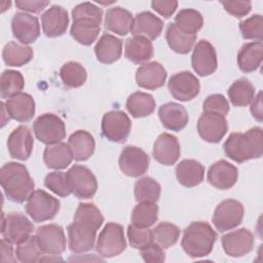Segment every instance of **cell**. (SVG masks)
<instances>
[{
	"label": "cell",
	"mask_w": 263,
	"mask_h": 263,
	"mask_svg": "<svg viewBox=\"0 0 263 263\" xmlns=\"http://www.w3.org/2000/svg\"><path fill=\"white\" fill-rule=\"evenodd\" d=\"M224 152L233 161L242 163L260 158L263 154V130L260 126L246 133H232L223 144Z\"/></svg>",
	"instance_id": "1"
},
{
	"label": "cell",
	"mask_w": 263,
	"mask_h": 263,
	"mask_svg": "<svg viewBox=\"0 0 263 263\" xmlns=\"http://www.w3.org/2000/svg\"><path fill=\"white\" fill-rule=\"evenodd\" d=\"M0 183L6 197L16 203L28 200L34 191V181L25 164L9 161L0 170Z\"/></svg>",
	"instance_id": "2"
},
{
	"label": "cell",
	"mask_w": 263,
	"mask_h": 263,
	"mask_svg": "<svg viewBox=\"0 0 263 263\" xmlns=\"http://www.w3.org/2000/svg\"><path fill=\"white\" fill-rule=\"evenodd\" d=\"M217 238V232L209 223L194 221L184 229L181 246L189 257L201 258L211 254Z\"/></svg>",
	"instance_id": "3"
},
{
	"label": "cell",
	"mask_w": 263,
	"mask_h": 263,
	"mask_svg": "<svg viewBox=\"0 0 263 263\" xmlns=\"http://www.w3.org/2000/svg\"><path fill=\"white\" fill-rule=\"evenodd\" d=\"M60 208V200L41 189L33 191L25 205L26 213L36 223L53 219Z\"/></svg>",
	"instance_id": "4"
},
{
	"label": "cell",
	"mask_w": 263,
	"mask_h": 263,
	"mask_svg": "<svg viewBox=\"0 0 263 263\" xmlns=\"http://www.w3.org/2000/svg\"><path fill=\"white\" fill-rule=\"evenodd\" d=\"M126 248V240L124 237L123 226L109 222L100 232L96 250L103 258H112L120 255Z\"/></svg>",
	"instance_id": "5"
},
{
	"label": "cell",
	"mask_w": 263,
	"mask_h": 263,
	"mask_svg": "<svg viewBox=\"0 0 263 263\" xmlns=\"http://www.w3.org/2000/svg\"><path fill=\"white\" fill-rule=\"evenodd\" d=\"M72 194L79 199L91 198L98 190V181L93 173L80 164L72 165L66 173Z\"/></svg>",
	"instance_id": "6"
},
{
	"label": "cell",
	"mask_w": 263,
	"mask_h": 263,
	"mask_svg": "<svg viewBox=\"0 0 263 263\" xmlns=\"http://www.w3.org/2000/svg\"><path fill=\"white\" fill-rule=\"evenodd\" d=\"M33 130L37 140L45 145L60 143L66 137L65 122L53 113L38 116L33 123Z\"/></svg>",
	"instance_id": "7"
},
{
	"label": "cell",
	"mask_w": 263,
	"mask_h": 263,
	"mask_svg": "<svg viewBox=\"0 0 263 263\" xmlns=\"http://www.w3.org/2000/svg\"><path fill=\"white\" fill-rule=\"evenodd\" d=\"M102 133L104 137L113 143H124L130 133L132 122L125 112L113 110L106 112L102 118Z\"/></svg>",
	"instance_id": "8"
},
{
	"label": "cell",
	"mask_w": 263,
	"mask_h": 263,
	"mask_svg": "<svg viewBox=\"0 0 263 263\" xmlns=\"http://www.w3.org/2000/svg\"><path fill=\"white\" fill-rule=\"evenodd\" d=\"M245 209L236 199H225L221 201L214 211L212 221L216 229L225 232L237 227L243 218Z\"/></svg>",
	"instance_id": "9"
},
{
	"label": "cell",
	"mask_w": 263,
	"mask_h": 263,
	"mask_svg": "<svg viewBox=\"0 0 263 263\" xmlns=\"http://www.w3.org/2000/svg\"><path fill=\"white\" fill-rule=\"evenodd\" d=\"M34 230L33 223L21 213H9L2 215L1 234L3 238L14 245H18L28 239Z\"/></svg>",
	"instance_id": "10"
},
{
	"label": "cell",
	"mask_w": 263,
	"mask_h": 263,
	"mask_svg": "<svg viewBox=\"0 0 263 263\" xmlns=\"http://www.w3.org/2000/svg\"><path fill=\"white\" fill-rule=\"evenodd\" d=\"M118 164L125 176L138 178L148 171L150 157L143 149L129 145L121 150Z\"/></svg>",
	"instance_id": "11"
},
{
	"label": "cell",
	"mask_w": 263,
	"mask_h": 263,
	"mask_svg": "<svg viewBox=\"0 0 263 263\" xmlns=\"http://www.w3.org/2000/svg\"><path fill=\"white\" fill-rule=\"evenodd\" d=\"M35 236L43 254L58 256L66 250V235L63 227L58 224L39 226L36 230Z\"/></svg>",
	"instance_id": "12"
},
{
	"label": "cell",
	"mask_w": 263,
	"mask_h": 263,
	"mask_svg": "<svg viewBox=\"0 0 263 263\" xmlns=\"http://www.w3.org/2000/svg\"><path fill=\"white\" fill-rule=\"evenodd\" d=\"M197 132L202 140L209 143H219L227 134L226 117L215 112H203L197 120Z\"/></svg>",
	"instance_id": "13"
},
{
	"label": "cell",
	"mask_w": 263,
	"mask_h": 263,
	"mask_svg": "<svg viewBox=\"0 0 263 263\" xmlns=\"http://www.w3.org/2000/svg\"><path fill=\"white\" fill-rule=\"evenodd\" d=\"M167 87L174 99L181 102H188L199 93L200 82L191 72L182 71L174 74L170 78Z\"/></svg>",
	"instance_id": "14"
},
{
	"label": "cell",
	"mask_w": 263,
	"mask_h": 263,
	"mask_svg": "<svg viewBox=\"0 0 263 263\" xmlns=\"http://www.w3.org/2000/svg\"><path fill=\"white\" fill-rule=\"evenodd\" d=\"M191 66L194 72L202 77L210 76L217 70V53L210 41L201 39L195 44L191 55Z\"/></svg>",
	"instance_id": "15"
},
{
	"label": "cell",
	"mask_w": 263,
	"mask_h": 263,
	"mask_svg": "<svg viewBox=\"0 0 263 263\" xmlns=\"http://www.w3.org/2000/svg\"><path fill=\"white\" fill-rule=\"evenodd\" d=\"M11 31L13 37L21 44L28 45L35 42L40 35V25L36 16L18 11L15 12L11 20Z\"/></svg>",
	"instance_id": "16"
},
{
	"label": "cell",
	"mask_w": 263,
	"mask_h": 263,
	"mask_svg": "<svg viewBox=\"0 0 263 263\" xmlns=\"http://www.w3.org/2000/svg\"><path fill=\"white\" fill-rule=\"evenodd\" d=\"M224 252L233 258L249 254L254 248V235L247 228H240L224 234L221 238Z\"/></svg>",
	"instance_id": "17"
},
{
	"label": "cell",
	"mask_w": 263,
	"mask_h": 263,
	"mask_svg": "<svg viewBox=\"0 0 263 263\" xmlns=\"http://www.w3.org/2000/svg\"><path fill=\"white\" fill-rule=\"evenodd\" d=\"M69 249L72 253L81 254L90 251L95 247L97 231L95 228L73 221L68 228Z\"/></svg>",
	"instance_id": "18"
},
{
	"label": "cell",
	"mask_w": 263,
	"mask_h": 263,
	"mask_svg": "<svg viewBox=\"0 0 263 263\" xmlns=\"http://www.w3.org/2000/svg\"><path fill=\"white\" fill-rule=\"evenodd\" d=\"M34 139L27 125H18L7 139V149L9 155L18 160H27L33 151Z\"/></svg>",
	"instance_id": "19"
},
{
	"label": "cell",
	"mask_w": 263,
	"mask_h": 263,
	"mask_svg": "<svg viewBox=\"0 0 263 263\" xmlns=\"http://www.w3.org/2000/svg\"><path fill=\"white\" fill-rule=\"evenodd\" d=\"M68 25V11L61 5H51L41 15L42 31L46 37L55 38L64 35Z\"/></svg>",
	"instance_id": "20"
},
{
	"label": "cell",
	"mask_w": 263,
	"mask_h": 263,
	"mask_svg": "<svg viewBox=\"0 0 263 263\" xmlns=\"http://www.w3.org/2000/svg\"><path fill=\"white\" fill-rule=\"evenodd\" d=\"M206 178L213 187L219 190H227L235 185L238 179V171L229 161L221 159L210 166Z\"/></svg>",
	"instance_id": "21"
},
{
	"label": "cell",
	"mask_w": 263,
	"mask_h": 263,
	"mask_svg": "<svg viewBox=\"0 0 263 263\" xmlns=\"http://www.w3.org/2000/svg\"><path fill=\"white\" fill-rule=\"evenodd\" d=\"M181 153L178 138L174 135L163 133L160 134L153 145V157L155 160L163 165L175 164Z\"/></svg>",
	"instance_id": "22"
},
{
	"label": "cell",
	"mask_w": 263,
	"mask_h": 263,
	"mask_svg": "<svg viewBox=\"0 0 263 263\" xmlns=\"http://www.w3.org/2000/svg\"><path fill=\"white\" fill-rule=\"evenodd\" d=\"M166 76V70L160 63L149 62L137 69L136 82L142 88L154 90L164 85Z\"/></svg>",
	"instance_id": "23"
},
{
	"label": "cell",
	"mask_w": 263,
	"mask_h": 263,
	"mask_svg": "<svg viewBox=\"0 0 263 263\" xmlns=\"http://www.w3.org/2000/svg\"><path fill=\"white\" fill-rule=\"evenodd\" d=\"M163 30V22L150 11L137 13L133 20L130 33L134 36H141L147 39L155 40Z\"/></svg>",
	"instance_id": "24"
},
{
	"label": "cell",
	"mask_w": 263,
	"mask_h": 263,
	"mask_svg": "<svg viewBox=\"0 0 263 263\" xmlns=\"http://www.w3.org/2000/svg\"><path fill=\"white\" fill-rule=\"evenodd\" d=\"M158 116L162 125L173 132L182 130L189 121V115L185 107L174 102L161 105L158 109Z\"/></svg>",
	"instance_id": "25"
},
{
	"label": "cell",
	"mask_w": 263,
	"mask_h": 263,
	"mask_svg": "<svg viewBox=\"0 0 263 263\" xmlns=\"http://www.w3.org/2000/svg\"><path fill=\"white\" fill-rule=\"evenodd\" d=\"M5 107L10 118L18 122H28L35 114V101L27 92H20L7 99Z\"/></svg>",
	"instance_id": "26"
},
{
	"label": "cell",
	"mask_w": 263,
	"mask_h": 263,
	"mask_svg": "<svg viewBox=\"0 0 263 263\" xmlns=\"http://www.w3.org/2000/svg\"><path fill=\"white\" fill-rule=\"evenodd\" d=\"M154 48L152 42L141 36L127 38L124 43V55L134 64H146L153 58Z\"/></svg>",
	"instance_id": "27"
},
{
	"label": "cell",
	"mask_w": 263,
	"mask_h": 263,
	"mask_svg": "<svg viewBox=\"0 0 263 263\" xmlns=\"http://www.w3.org/2000/svg\"><path fill=\"white\" fill-rule=\"evenodd\" d=\"M176 177L182 186L195 187L204 179V166L195 159H183L176 166Z\"/></svg>",
	"instance_id": "28"
},
{
	"label": "cell",
	"mask_w": 263,
	"mask_h": 263,
	"mask_svg": "<svg viewBox=\"0 0 263 263\" xmlns=\"http://www.w3.org/2000/svg\"><path fill=\"white\" fill-rule=\"evenodd\" d=\"M95 53L99 62L107 65L113 64L121 57L122 41L112 34L105 33L97 41Z\"/></svg>",
	"instance_id": "29"
},
{
	"label": "cell",
	"mask_w": 263,
	"mask_h": 263,
	"mask_svg": "<svg viewBox=\"0 0 263 263\" xmlns=\"http://www.w3.org/2000/svg\"><path fill=\"white\" fill-rule=\"evenodd\" d=\"M263 43L262 41H253L245 43L237 52V66L245 73L256 71L262 63Z\"/></svg>",
	"instance_id": "30"
},
{
	"label": "cell",
	"mask_w": 263,
	"mask_h": 263,
	"mask_svg": "<svg viewBox=\"0 0 263 263\" xmlns=\"http://www.w3.org/2000/svg\"><path fill=\"white\" fill-rule=\"evenodd\" d=\"M68 145L76 161L87 160L95 152L96 142L92 135L86 130L79 129L74 132L68 140Z\"/></svg>",
	"instance_id": "31"
},
{
	"label": "cell",
	"mask_w": 263,
	"mask_h": 263,
	"mask_svg": "<svg viewBox=\"0 0 263 263\" xmlns=\"http://www.w3.org/2000/svg\"><path fill=\"white\" fill-rule=\"evenodd\" d=\"M132 13L120 6L109 8L105 14V29L119 36H125L130 32L133 24Z\"/></svg>",
	"instance_id": "32"
},
{
	"label": "cell",
	"mask_w": 263,
	"mask_h": 263,
	"mask_svg": "<svg viewBox=\"0 0 263 263\" xmlns=\"http://www.w3.org/2000/svg\"><path fill=\"white\" fill-rule=\"evenodd\" d=\"M72 159L73 155L69 145L63 142L47 145L43 151V161L48 168L64 170L71 164Z\"/></svg>",
	"instance_id": "33"
},
{
	"label": "cell",
	"mask_w": 263,
	"mask_h": 263,
	"mask_svg": "<svg viewBox=\"0 0 263 263\" xmlns=\"http://www.w3.org/2000/svg\"><path fill=\"white\" fill-rule=\"evenodd\" d=\"M100 25V23L90 18L73 20L70 34L78 43L88 46L97 40L101 32Z\"/></svg>",
	"instance_id": "34"
},
{
	"label": "cell",
	"mask_w": 263,
	"mask_h": 263,
	"mask_svg": "<svg viewBox=\"0 0 263 263\" xmlns=\"http://www.w3.org/2000/svg\"><path fill=\"white\" fill-rule=\"evenodd\" d=\"M125 107L133 117L142 118L151 115L155 110L156 104L152 95L136 91L127 98Z\"/></svg>",
	"instance_id": "35"
},
{
	"label": "cell",
	"mask_w": 263,
	"mask_h": 263,
	"mask_svg": "<svg viewBox=\"0 0 263 263\" xmlns=\"http://www.w3.org/2000/svg\"><path fill=\"white\" fill-rule=\"evenodd\" d=\"M165 39L172 50L177 53L186 54L193 48L196 35H188L182 32L174 23H170L166 27Z\"/></svg>",
	"instance_id": "36"
},
{
	"label": "cell",
	"mask_w": 263,
	"mask_h": 263,
	"mask_svg": "<svg viewBox=\"0 0 263 263\" xmlns=\"http://www.w3.org/2000/svg\"><path fill=\"white\" fill-rule=\"evenodd\" d=\"M32 47L10 41L6 43L2 50V59L9 67H22L33 59Z\"/></svg>",
	"instance_id": "37"
},
{
	"label": "cell",
	"mask_w": 263,
	"mask_h": 263,
	"mask_svg": "<svg viewBox=\"0 0 263 263\" xmlns=\"http://www.w3.org/2000/svg\"><path fill=\"white\" fill-rule=\"evenodd\" d=\"M230 103L235 107H245L252 103L255 98V87L253 83L242 77L235 80L228 88Z\"/></svg>",
	"instance_id": "38"
},
{
	"label": "cell",
	"mask_w": 263,
	"mask_h": 263,
	"mask_svg": "<svg viewBox=\"0 0 263 263\" xmlns=\"http://www.w3.org/2000/svg\"><path fill=\"white\" fill-rule=\"evenodd\" d=\"M161 193L159 183L151 177L140 178L134 187L135 198L138 202H156Z\"/></svg>",
	"instance_id": "39"
},
{
	"label": "cell",
	"mask_w": 263,
	"mask_h": 263,
	"mask_svg": "<svg viewBox=\"0 0 263 263\" xmlns=\"http://www.w3.org/2000/svg\"><path fill=\"white\" fill-rule=\"evenodd\" d=\"M174 24L188 35H196L203 25L201 13L192 8L181 9L175 16Z\"/></svg>",
	"instance_id": "40"
},
{
	"label": "cell",
	"mask_w": 263,
	"mask_h": 263,
	"mask_svg": "<svg viewBox=\"0 0 263 263\" xmlns=\"http://www.w3.org/2000/svg\"><path fill=\"white\" fill-rule=\"evenodd\" d=\"M60 77L65 86L69 88H77L85 83L87 72L81 64L71 61L65 63L61 67Z\"/></svg>",
	"instance_id": "41"
},
{
	"label": "cell",
	"mask_w": 263,
	"mask_h": 263,
	"mask_svg": "<svg viewBox=\"0 0 263 263\" xmlns=\"http://www.w3.org/2000/svg\"><path fill=\"white\" fill-rule=\"evenodd\" d=\"M158 219V205L156 202H138L132 213V224L142 228L152 226Z\"/></svg>",
	"instance_id": "42"
},
{
	"label": "cell",
	"mask_w": 263,
	"mask_h": 263,
	"mask_svg": "<svg viewBox=\"0 0 263 263\" xmlns=\"http://www.w3.org/2000/svg\"><path fill=\"white\" fill-rule=\"evenodd\" d=\"M25 86V79L21 72L15 70H4L0 77V96L2 99H9L22 92Z\"/></svg>",
	"instance_id": "43"
},
{
	"label": "cell",
	"mask_w": 263,
	"mask_h": 263,
	"mask_svg": "<svg viewBox=\"0 0 263 263\" xmlns=\"http://www.w3.org/2000/svg\"><path fill=\"white\" fill-rule=\"evenodd\" d=\"M74 221L99 230L104 222V217L93 203H79L75 211Z\"/></svg>",
	"instance_id": "44"
},
{
	"label": "cell",
	"mask_w": 263,
	"mask_h": 263,
	"mask_svg": "<svg viewBox=\"0 0 263 263\" xmlns=\"http://www.w3.org/2000/svg\"><path fill=\"white\" fill-rule=\"evenodd\" d=\"M154 240L163 249L173 247L179 239L180 229L173 223L161 222L153 229Z\"/></svg>",
	"instance_id": "45"
},
{
	"label": "cell",
	"mask_w": 263,
	"mask_h": 263,
	"mask_svg": "<svg viewBox=\"0 0 263 263\" xmlns=\"http://www.w3.org/2000/svg\"><path fill=\"white\" fill-rule=\"evenodd\" d=\"M43 252L41 251L35 235H31L28 239L17 245L15 257L23 263H34L40 261Z\"/></svg>",
	"instance_id": "46"
},
{
	"label": "cell",
	"mask_w": 263,
	"mask_h": 263,
	"mask_svg": "<svg viewBox=\"0 0 263 263\" xmlns=\"http://www.w3.org/2000/svg\"><path fill=\"white\" fill-rule=\"evenodd\" d=\"M240 33L246 40L262 41L263 17L261 14H254L239 23Z\"/></svg>",
	"instance_id": "47"
},
{
	"label": "cell",
	"mask_w": 263,
	"mask_h": 263,
	"mask_svg": "<svg viewBox=\"0 0 263 263\" xmlns=\"http://www.w3.org/2000/svg\"><path fill=\"white\" fill-rule=\"evenodd\" d=\"M44 186L61 197H67L71 194L66 173L63 172L48 173L44 178Z\"/></svg>",
	"instance_id": "48"
},
{
	"label": "cell",
	"mask_w": 263,
	"mask_h": 263,
	"mask_svg": "<svg viewBox=\"0 0 263 263\" xmlns=\"http://www.w3.org/2000/svg\"><path fill=\"white\" fill-rule=\"evenodd\" d=\"M127 238L129 241V245L134 249H142L145 246L153 242L154 235L153 230L148 228H142L135 226L134 224L128 225L127 227Z\"/></svg>",
	"instance_id": "49"
},
{
	"label": "cell",
	"mask_w": 263,
	"mask_h": 263,
	"mask_svg": "<svg viewBox=\"0 0 263 263\" xmlns=\"http://www.w3.org/2000/svg\"><path fill=\"white\" fill-rule=\"evenodd\" d=\"M72 18H90L98 23H102L103 9L91 2H82L76 5L72 10Z\"/></svg>",
	"instance_id": "50"
},
{
	"label": "cell",
	"mask_w": 263,
	"mask_h": 263,
	"mask_svg": "<svg viewBox=\"0 0 263 263\" xmlns=\"http://www.w3.org/2000/svg\"><path fill=\"white\" fill-rule=\"evenodd\" d=\"M202 110L203 112H215L225 116L229 112V104L223 95L214 93L203 101Z\"/></svg>",
	"instance_id": "51"
},
{
	"label": "cell",
	"mask_w": 263,
	"mask_h": 263,
	"mask_svg": "<svg viewBox=\"0 0 263 263\" xmlns=\"http://www.w3.org/2000/svg\"><path fill=\"white\" fill-rule=\"evenodd\" d=\"M140 255L147 263H161L165 260L163 248H161L157 242H151L140 249Z\"/></svg>",
	"instance_id": "52"
},
{
	"label": "cell",
	"mask_w": 263,
	"mask_h": 263,
	"mask_svg": "<svg viewBox=\"0 0 263 263\" xmlns=\"http://www.w3.org/2000/svg\"><path fill=\"white\" fill-rule=\"evenodd\" d=\"M223 5L224 9L234 17H242L246 16L252 9L251 1H240V0H228V1H220Z\"/></svg>",
	"instance_id": "53"
},
{
	"label": "cell",
	"mask_w": 263,
	"mask_h": 263,
	"mask_svg": "<svg viewBox=\"0 0 263 263\" xmlns=\"http://www.w3.org/2000/svg\"><path fill=\"white\" fill-rule=\"evenodd\" d=\"M151 7L155 10L158 14L168 18L173 15L178 7V1L175 0H154L151 2Z\"/></svg>",
	"instance_id": "54"
},
{
	"label": "cell",
	"mask_w": 263,
	"mask_h": 263,
	"mask_svg": "<svg viewBox=\"0 0 263 263\" xmlns=\"http://www.w3.org/2000/svg\"><path fill=\"white\" fill-rule=\"evenodd\" d=\"M50 4L49 1H42V0H16L15 6L24 10L25 12H31V13H39L44 8H46Z\"/></svg>",
	"instance_id": "55"
},
{
	"label": "cell",
	"mask_w": 263,
	"mask_h": 263,
	"mask_svg": "<svg viewBox=\"0 0 263 263\" xmlns=\"http://www.w3.org/2000/svg\"><path fill=\"white\" fill-rule=\"evenodd\" d=\"M12 242L9 240L2 238L0 241V250H1V258L0 261L2 263H14L17 261V258L13 255V248Z\"/></svg>",
	"instance_id": "56"
},
{
	"label": "cell",
	"mask_w": 263,
	"mask_h": 263,
	"mask_svg": "<svg viewBox=\"0 0 263 263\" xmlns=\"http://www.w3.org/2000/svg\"><path fill=\"white\" fill-rule=\"evenodd\" d=\"M252 105H251V113L253 115V117L258 120L259 122L262 121V117H263V109H262V91H259L258 95L254 98V100L252 101Z\"/></svg>",
	"instance_id": "57"
}]
</instances>
